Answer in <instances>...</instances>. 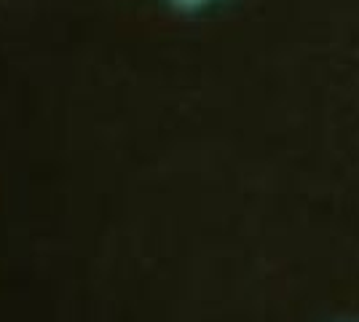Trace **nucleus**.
<instances>
[{
    "label": "nucleus",
    "instance_id": "nucleus-1",
    "mask_svg": "<svg viewBox=\"0 0 359 322\" xmlns=\"http://www.w3.org/2000/svg\"><path fill=\"white\" fill-rule=\"evenodd\" d=\"M182 3H204V0H182Z\"/></svg>",
    "mask_w": 359,
    "mask_h": 322
}]
</instances>
